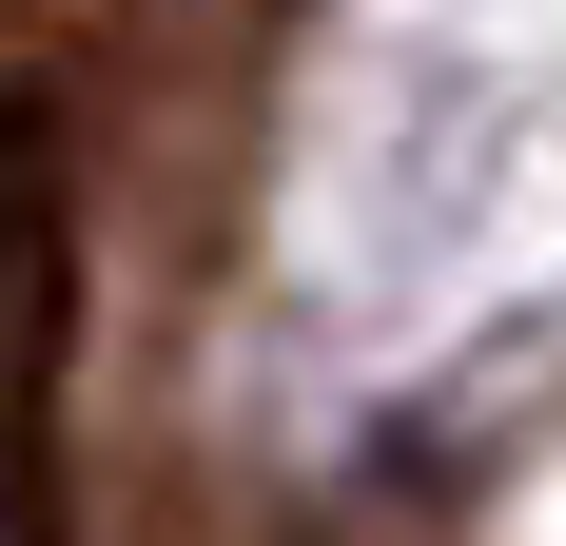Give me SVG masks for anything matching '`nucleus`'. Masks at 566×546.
I'll list each match as a JSON object with an SVG mask.
<instances>
[{"mask_svg":"<svg viewBox=\"0 0 566 546\" xmlns=\"http://www.w3.org/2000/svg\"><path fill=\"white\" fill-rule=\"evenodd\" d=\"M59 273H78V216H59V98L0 78V371L59 351Z\"/></svg>","mask_w":566,"mask_h":546,"instance_id":"f257e3e1","label":"nucleus"}]
</instances>
